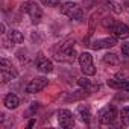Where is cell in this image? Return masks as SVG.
<instances>
[{
	"label": "cell",
	"mask_w": 129,
	"mask_h": 129,
	"mask_svg": "<svg viewBox=\"0 0 129 129\" xmlns=\"http://www.w3.org/2000/svg\"><path fill=\"white\" fill-rule=\"evenodd\" d=\"M55 59L62 62H73L76 59V50L72 46H64L59 52L55 53Z\"/></svg>",
	"instance_id": "cell-7"
},
{
	"label": "cell",
	"mask_w": 129,
	"mask_h": 129,
	"mask_svg": "<svg viewBox=\"0 0 129 129\" xmlns=\"http://www.w3.org/2000/svg\"><path fill=\"white\" fill-rule=\"evenodd\" d=\"M103 26L106 27V29H112V26L115 24V20L114 18H111V17H106V18H103Z\"/></svg>",
	"instance_id": "cell-20"
},
{
	"label": "cell",
	"mask_w": 129,
	"mask_h": 129,
	"mask_svg": "<svg viewBox=\"0 0 129 129\" xmlns=\"http://www.w3.org/2000/svg\"><path fill=\"white\" fill-rule=\"evenodd\" d=\"M35 64H37V69H38L40 72H43V73H50V72L53 70L52 61H49V59H47L46 56H43V55H38V56H37Z\"/></svg>",
	"instance_id": "cell-10"
},
{
	"label": "cell",
	"mask_w": 129,
	"mask_h": 129,
	"mask_svg": "<svg viewBox=\"0 0 129 129\" xmlns=\"http://www.w3.org/2000/svg\"><path fill=\"white\" fill-rule=\"evenodd\" d=\"M108 87L115 88V90L129 91V81H115V79H109V81H108Z\"/></svg>",
	"instance_id": "cell-14"
},
{
	"label": "cell",
	"mask_w": 129,
	"mask_h": 129,
	"mask_svg": "<svg viewBox=\"0 0 129 129\" xmlns=\"http://www.w3.org/2000/svg\"><path fill=\"white\" fill-rule=\"evenodd\" d=\"M78 84H79V87H82V88L87 90V91H91V90H93V85H91V82H90L87 78H81V79H78Z\"/></svg>",
	"instance_id": "cell-18"
},
{
	"label": "cell",
	"mask_w": 129,
	"mask_h": 129,
	"mask_svg": "<svg viewBox=\"0 0 129 129\" xmlns=\"http://www.w3.org/2000/svg\"><path fill=\"white\" fill-rule=\"evenodd\" d=\"M8 40L12 43V44H20V43H23V34L20 32V30H11L9 34H8Z\"/></svg>",
	"instance_id": "cell-15"
},
{
	"label": "cell",
	"mask_w": 129,
	"mask_h": 129,
	"mask_svg": "<svg viewBox=\"0 0 129 129\" xmlns=\"http://www.w3.org/2000/svg\"><path fill=\"white\" fill-rule=\"evenodd\" d=\"M3 103H5V106H6L8 109H15V108L20 105V99H18V96H17V94L9 93V94H6V96H5Z\"/></svg>",
	"instance_id": "cell-12"
},
{
	"label": "cell",
	"mask_w": 129,
	"mask_h": 129,
	"mask_svg": "<svg viewBox=\"0 0 129 129\" xmlns=\"http://www.w3.org/2000/svg\"><path fill=\"white\" fill-rule=\"evenodd\" d=\"M79 64H81V70L85 76H93L96 75V67L93 64V58L90 53L84 52L82 55H79Z\"/></svg>",
	"instance_id": "cell-4"
},
{
	"label": "cell",
	"mask_w": 129,
	"mask_h": 129,
	"mask_svg": "<svg viewBox=\"0 0 129 129\" xmlns=\"http://www.w3.org/2000/svg\"><path fill=\"white\" fill-rule=\"evenodd\" d=\"M40 2H41L43 5H46V6H50V5L53 3V0H40Z\"/></svg>",
	"instance_id": "cell-22"
},
{
	"label": "cell",
	"mask_w": 129,
	"mask_h": 129,
	"mask_svg": "<svg viewBox=\"0 0 129 129\" xmlns=\"http://www.w3.org/2000/svg\"><path fill=\"white\" fill-rule=\"evenodd\" d=\"M59 9H61V14L67 15L72 20H81L82 15H84L82 8L78 3H75V2H66V3H62Z\"/></svg>",
	"instance_id": "cell-1"
},
{
	"label": "cell",
	"mask_w": 129,
	"mask_h": 129,
	"mask_svg": "<svg viewBox=\"0 0 129 129\" xmlns=\"http://www.w3.org/2000/svg\"><path fill=\"white\" fill-rule=\"evenodd\" d=\"M117 44V37H108V38H102V40H96L93 41L90 46L94 50H100V49H109L114 47Z\"/></svg>",
	"instance_id": "cell-9"
},
{
	"label": "cell",
	"mask_w": 129,
	"mask_h": 129,
	"mask_svg": "<svg viewBox=\"0 0 129 129\" xmlns=\"http://www.w3.org/2000/svg\"><path fill=\"white\" fill-rule=\"evenodd\" d=\"M103 62L109 64V66H118V64H120V58L115 53H106V55H103Z\"/></svg>",
	"instance_id": "cell-16"
},
{
	"label": "cell",
	"mask_w": 129,
	"mask_h": 129,
	"mask_svg": "<svg viewBox=\"0 0 129 129\" xmlns=\"http://www.w3.org/2000/svg\"><path fill=\"white\" fill-rule=\"evenodd\" d=\"M34 124H35V120H34V118H32V120H30V121H29V123H27V127H32V126H34Z\"/></svg>",
	"instance_id": "cell-23"
},
{
	"label": "cell",
	"mask_w": 129,
	"mask_h": 129,
	"mask_svg": "<svg viewBox=\"0 0 129 129\" xmlns=\"http://www.w3.org/2000/svg\"><path fill=\"white\" fill-rule=\"evenodd\" d=\"M121 53H123L124 56H129V43L121 44Z\"/></svg>",
	"instance_id": "cell-21"
},
{
	"label": "cell",
	"mask_w": 129,
	"mask_h": 129,
	"mask_svg": "<svg viewBox=\"0 0 129 129\" xmlns=\"http://www.w3.org/2000/svg\"><path fill=\"white\" fill-rule=\"evenodd\" d=\"M21 9H23V12H26V14L30 17V20H32L34 24H38V23L41 21V18H43V11H41V8H40L35 2H24V3L21 5Z\"/></svg>",
	"instance_id": "cell-3"
},
{
	"label": "cell",
	"mask_w": 129,
	"mask_h": 129,
	"mask_svg": "<svg viewBox=\"0 0 129 129\" xmlns=\"http://www.w3.org/2000/svg\"><path fill=\"white\" fill-rule=\"evenodd\" d=\"M58 123L62 127H73L75 126L73 114L69 109H61V111H58Z\"/></svg>",
	"instance_id": "cell-8"
},
{
	"label": "cell",
	"mask_w": 129,
	"mask_h": 129,
	"mask_svg": "<svg viewBox=\"0 0 129 129\" xmlns=\"http://www.w3.org/2000/svg\"><path fill=\"white\" fill-rule=\"evenodd\" d=\"M0 73H2V82L3 84H8L18 76L15 67L12 66V62H9L6 58H3L2 62H0Z\"/></svg>",
	"instance_id": "cell-2"
},
{
	"label": "cell",
	"mask_w": 129,
	"mask_h": 129,
	"mask_svg": "<svg viewBox=\"0 0 129 129\" xmlns=\"http://www.w3.org/2000/svg\"><path fill=\"white\" fill-rule=\"evenodd\" d=\"M78 114L85 123H90V120H91V109H90L88 105H79L78 106Z\"/></svg>",
	"instance_id": "cell-13"
},
{
	"label": "cell",
	"mask_w": 129,
	"mask_h": 129,
	"mask_svg": "<svg viewBox=\"0 0 129 129\" xmlns=\"http://www.w3.org/2000/svg\"><path fill=\"white\" fill-rule=\"evenodd\" d=\"M117 118V109L114 105H108L99 111V120L102 124H111Z\"/></svg>",
	"instance_id": "cell-5"
},
{
	"label": "cell",
	"mask_w": 129,
	"mask_h": 129,
	"mask_svg": "<svg viewBox=\"0 0 129 129\" xmlns=\"http://www.w3.org/2000/svg\"><path fill=\"white\" fill-rule=\"evenodd\" d=\"M106 6H108L112 12H115V14H121V11H123V8H121L118 3H115V2H108Z\"/></svg>",
	"instance_id": "cell-19"
},
{
	"label": "cell",
	"mask_w": 129,
	"mask_h": 129,
	"mask_svg": "<svg viewBox=\"0 0 129 129\" xmlns=\"http://www.w3.org/2000/svg\"><path fill=\"white\" fill-rule=\"evenodd\" d=\"M47 85H49V79H47V78H44V76L35 78V79H32V81L26 85V93H29V94L40 93V91H43Z\"/></svg>",
	"instance_id": "cell-6"
},
{
	"label": "cell",
	"mask_w": 129,
	"mask_h": 129,
	"mask_svg": "<svg viewBox=\"0 0 129 129\" xmlns=\"http://www.w3.org/2000/svg\"><path fill=\"white\" fill-rule=\"evenodd\" d=\"M120 120L123 126H129V106H124L120 112Z\"/></svg>",
	"instance_id": "cell-17"
},
{
	"label": "cell",
	"mask_w": 129,
	"mask_h": 129,
	"mask_svg": "<svg viewBox=\"0 0 129 129\" xmlns=\"http://www.w3.org/2000/svg\"><path fill=\"white\" fill-rule=\"evenodd\" d=\"M111 32H112L114 37H117V38H127V37H129V26L124 24V23H117V21H115V24L112 26Z\"/></svg>",
	"instance_id": "cell-11"
}]
</instances>
